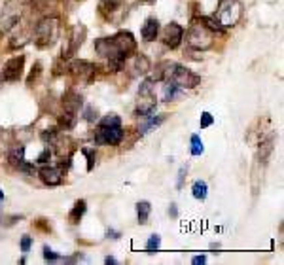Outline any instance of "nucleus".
<instances>
[{
  "instance_id": "nucleus-24",
  "label": "nucleus",
  "mask_w": 284,
  "mask_h": 265,
  "mask_svg": "<svg viewBox=\"0 0 284 265\" xmlns=\"http://www.w3.org/2000/svg\"><path fill=\"white\" fill-rule=\"evenodd\" d=\"M197 21H199V23H203V25H205L209 31H213L214 35H216V33H226L224 25H222L218 19L214 18V16H201V18L197 19Z\"/></svg>"
},
{
  "instance_id": "nucleus-18",
  "label": "nucleus",
  "mask_w": 284,
  "mask_h": 265,
  "mask_svg": "<svg viewBox=\"0 0 284 265\" xmlns=\"http://www.w3.org/2000/svg\"><path fill=\"white\" fill-rule=\"evenodd\" d=\"M275 150V135H269L267 139L260 141V150H258V163H264L266 165L269 156L273 154Z\"/></svg>"
},
{
  "instance_id": "nucleus-42",
  "label": "nucleus",
  "mask_w": 284,
  "mask_h": 265,
  "mask_svg": "<svg viewBox=\"0 0 284 265\" xmlns=\"http://www.w3.org/2000/svg\"><path fill=\"white\" fill-rule=\"evenodd\" d=\"M105 264H108V265H110V264H118V260H116V258H112V256H108L106 260H105Z\"/></svg>"
},
{
  "instance_id": "nucleus-21",
  "label": "nucleus",
  "mask_w": 284,
  "mask_h": 265,
  "mask_svg": "<svg viewBox=\"0 0 284 265\" xmlns=\"http://www.w3.org/2000/svg\"><path fill=\"white\" fill-rule=\"evenodd\" d=\"M78 124V114H74V112H67V110H63L61 114H59V129H63V131H71L74 129Z\"/></svg>"
},
{
  "instance_id": "nucleus-43",
  "label": "nucleus",
  "mask_w": 284,
  "mask_h": 265,
  "mask_svg": "<svg viewBox=\"0 0 284 265\" xmlns=\"http://www.w3.org/2000/svg\"><path fill=\"white\" fill-rule=\"evenodd\" d=\"M139 2H141V4H154L156 0H139Z\"/></svg>"
},
{
  "instance_id": "nucleus-1",
  "label": "nucleus",
  "mask_w": 284,
  "mask_h": 265,
  "mask_svg": "<svg viewBox=\"0 0 284 265\" xmlns=\"http://www.w3.org/2000/svg\"><path fill=\"white\" fill-rule=\"evenodd\" d=\"M95 53L103 59L127 61L137 53V40L129 31H120L114 36L95 40Z\"/></svg>"
},
{
  "instance_id": "nucleus-27",
  "label": "nucleus",
  "mask_w": 284,
  "mask_h": 265,
  "mask_svg": "<svg viewBox=\"0 0 284 265\" xmlns=\"http://www.w3.org/2000/svg\"><path fill=\"white\" fill-rule=\"evenodd\" d=\"M40 76H42V63L36 61L35 65H33V69H31L29 78H27V86L29 88H35L36 84H38V80H40Z\"/></svg>"
},
{
  "instance_id": "nucleus-2",
  "label": "nucleus",
  "mask_w": 284,
  "mask_h": 265,
  "mask_svg": "<svg viewBox=\"0 0 284 265\" xmlns=\"http://www.w3.org/2000/svg\"><path fill=\"white\" fill-rule=\"evenodd\" d=\"M61 33V23L57 18H44L40 19L35 25V31H33V40L38 48H48L52 46L55 40L59 38Z\"/></svg>"
},
{
  "instance_id": "nucleus-11",
  "label": "nucleus",
  "mask_w": 284,
  "mask_h": 265,
  "mask_svg": "<svg viewBox=\"0 0 284 265\" xmlns=\"http://www.w3.org/2000/svg\"><path fill=\"white\" fill-rule=\"evenodd\" d=\"M86 36H88V29H86V25H82V23H78V25H74L71 31V38H69V44H67V50L63 48V59H71L74 57L78 50L82 48V44H84V40H86Z\"/></svg>"
},
{
  "instance_id": "nucleus-45",
  "label": "nucleus",
  "mask_w": 284,
  "mask_h": 265,
  "mask_svg": "<svg viewBox=\"0 0 284 265\" xmlns=\"http://www.w3.org/2000/svg\"><path fill=\"white\" fill-rule=\"evenodd\" d=\"M0 135H2V129H0Z\"/></svg>"
},
{
  "instance_id": "nucleus-34",
  "label": "nucleus",
  "mask_w": 284,
  "mask_h": 265,
  "mask_svg": "<svg viewBox=\"0 0 284 265\" xmlns=\"http://www.w3.org/2000/svg\"><path fill=\"white\" fill-rule=\"evenodd\" d=\"M31 247H33V237L23 235V237H21V241H19V248H21V252H23V254L31 252Z\"/></svg>"
},
{
  "instance_id": "nucleus-30",
  "label": "nucleus",
  "mask_w": 284,
  "mask_h": 265,
  "mask_svg": "<svg viewBox=\"0 0 284 265\" xmlns=\"http://www.w3.org/2000/svg\"><path fill=\"white\" fill-rule=\"evenodd\" d=\"M80 152L88 158V171L91 173L95 169V163H97V152H95V148H82Z\"/></svg>"
},
{
  "instance_id": "nucleus-9",
  "label": "nucleus",
  "mask_w": 284,
  "mask_h": 265,
  "mask_svg": "<svg viewBox=\"0 0 284 265\" xmlns=\"http://www.w3.org/2000/svg\"><path fill=\"white\" fill-rule=\"evenodd\" d=\"M23 71H25V55H16L12 57L10 61L4 63L2 67V72H0V78L4 82H19L21 76H23Z\"/></svg>"
},
{
  "instance_id": "nucleus-13",
  "label": "nucleus",
  "mask_w": 284,
  "mask_h": 265,
  "mask_svg": "<svg viewBox=\"0 0 284 265\" xmlns=\"http://www.w3.org/2000/svg\"><path fill=\"white\" fill-rule=\"evenodd\" d=\"M182 40H184V29H182V25H178L177 21H171L169 25L163 27V31H161V42L167 48L177 50L178 46L182 44Z\"/></svg>"
},
{
  "instance_id": "nucleus-10",
  "label": "nucleus",
  "mask_w": 284,
  "mask_h": 265,
  "mask_svg": "<svg viewBox=\"0 0 284 265\" xmlns=\"http://www.w3.org/2000/svg\"><path fill=\"white\" fill-rule=\"evenodd\" d=\"M19 18H21V2H19V0H10V2H6L4 10H2V18H0V29H2L4 33L12 31V29L19 23Z\"/></svg>"
},
{
  "instance_id": "nucleus-3",
  "label": "nucleus",
  "mask_w": 284,
  "mask_h": 265,
  "mask_svg": "<svg viewBox=\"0 0 284 265\" xmlns=\"http://www.w3.org/2000/svg\"><path fill=\"white\" fill-rule=\"evenodd\" d=\"M186 44L190 50H195V52H207L211 50L214 44V33L209 31L203 23L194 21L186 33Z\"/></svg>"
},
{
  "instance_id": "nucleus-37",
  "label": "nucleus",
  "mask_w": 284,
  "mask_h": 265,
  "mask_svg": "<svg viewBox=\"0 0 284 265\" xmlns=\"http://www.w3.org/2000/svg\"><path fill=\"white\" fill-rule=\"evenodd\" d=\"M160 245H161L160 235H152V237L148 239V243H146V250H156V248H160Z\"/></svg>"
},
{
  "instance_id": "nucleus-44",
  "label": "nucleus",
  "mask_w": 284,
  "mask_h": 265,
  "mask_svg": "<svg viewBox=\"0 0 284 265\" xmlns=\"http://www.w3.org/2000/svg\"><path fill=\"white\" fill-rule=\"evenodd\" d=\"M2 201H4V192L0 190V203H2Z\"/></svg>"
},
{
  "instance_id": "nucleus-17",
  "label": "nucleus",
  "mask_w": 284,
  "mask_h": 265,
  "mask_svg": "<svg viewBox=\"0 0 284 265\" xmlns=\"http://www.w3.org/2000/svg\"><path fill=\"white\" fill-rule=\"evenodd\" d=\"M160 21L156 18H148L144 21V25H142L141 29V36L144 42H154V40H158V36H160Z\"/></svg>"
},
{
  "instance_id": "nucleus-38",
  "label": "nucleus",
  "mask_w": 284,
  "mask_h": 265,
  "mask_svg": "<svg viewBox=\"0 0 284 265\" xmlns=\"http://www.w3.org/2000/svg\"><path fill=\"white\" fill-rule=\"evenodd\" d=\"M188 175V167H182L180 169V173H178V180H177V188L178 190H182L184 188V178Z\"/></svg>"
},
{
  "instance_id": "nucleus-32",
  "label": "nucleus",
  "mask_w": 284,
  "mask_h": 265,
  "mask_svg": "<svg viewBox=\"0 0 284 265\" xmlns=\"http://www.w3.org/2000/svg\"><path fill=\"white\" fill-rule=\"evenodd\" d=\"M97 122H99L97 125H122V118L118 114H106Z\"/></svg>"
},
{
  "instance_id": "nucleus-31",
  "label": "nucleus",
  "mask_w": 284,
  "mask_h": 265,
  "mask_svg": "<svg viewBox=\"0 0 284 265\" xmlns=\"http://www.w3.org/2000/svg\"><path fill=\"white\" fill-rule=\"evenodd\" d=\"M53 158V148L52 146H46L42 152H40V156L36 158V163L38 165H48V161Z\"/></svg>"
},
{
  "instance_id": "nucleus-22",
  "label": "nucleus",
  "mask_w": 284,
  "mask_h": 265,
  "mask_svg": "<svg viewBox=\"0 0 284 265\" xmlns=\"http://www.w3.org/2000/svg\"><path fill=\"white\" fill-rule=\"evenodd\" d=\"M144 120H146V122L139 127V135H146L148 131L160 127V125L167 120V114H161V116H148V118H144Z\"/></svg>"
},
{
  "instance_id": "nucleus-8",
  "label": "nucleus",
  "mask_w": 284,
  "mask_h": 265,
  "mask_svg": "<svg viewBox=\"0 0 284 265\" xmlns=\"http://www.w3.org/2000/svg\"><path fill=\"white\" fill-rule=\"evenodd\" d=\"M67 71L71 72L76 80H80V82H93L97 78L99 71H101V67L89 63V61H82V59L78 61L76 59V61H72L71 65L67 67Z\"/></svg>"
},
{
  "instance_id": "nucleus-12",
  "label": "nucleus",
  "mask_w": 284,
  "mask_h": 265,
  "mask_svg": "<svg viewBox=\"0 0 284 265\" xmlns=\"http://www.w3.org/2000/svg\"><path fill=\"white\" fill-rule=\"evenodd\" d=\"M8 163L14 167V169H18L19 173H25V175H35L36 169L31 165V163H27V159H25V146L23 144H16L12 150H10V154H8Z\"/></svg>"
},
{
  "instance_id": "nucleus-7",
  "label": "nucleus",
  "mask_w": 284,
  "mask_h": 265,
  "mask_svg": "<svg viewBox=\"0 0 284 265\" xmlns=\"http://www.w3.org/2000/svg\"><path fill=\"white\" fill-rule=\"evenodd\" d=\"M97 10L105 21H122L127 12V0H101Z\"/></svg>"
},
{
  "instance_id": "nucleus-33",
  "label": "nucleus",
  "mask_w": 284,
  "mask_h": 265,
  "mask_svg": "<svg viewBox=\"0 0 284 265\" xmlns=\"http://www.w3.org/2000/svg\"><path fill=\"white\" fill-rule=\"evenodd\" d=\"M84 120H86L88 124H95V122L99 120V112H97L95 106H88V108L84 110Z\"/></svg>"
},
{
  "instance_id": "nucleus-40",
  "label": "nucleus",
  "mask_w": 284,
  "mask_h": 265,
  "mask_svg": "<svg viewBox=\"0 0 284 265\" xmlns=\"http://www.w3.org/2000/svg\"><path fill=\"white\" fill-rule=\"evenodd\" d=\"M169 216H171V218H177L178 216V209H177V205H175V203L169 207Z\"/></svg>"
},
{
  "instance_id": "nucleus-5",
  "label": "nucleus",
  "mask_w": 284,
  "mask_h": 265,
  "mask_svg": "<svg viewBox=\"0 0 284 265\" xmlns=\"http://www.w3.org/2000/svg\"><path fill=\"white\" fill-rule=\"evenodd\" d=\"M125 139V131L122 125H97L95 142L105 146H120Z\"/></svg>"
},
{
  "instance_id": "nucleus-39",
  "label": "nucleus",
  "mask_w": 284,
  "mask_h": 265,
  "mask_svg": "<svg viewBox=\"0 0 284 265\" xmlns=\"http://www.w3.org/2000/svg\"><path fill=\"white\" fill-rule=\"evenodd\" d=\"M106 237L108 239H120L122 237V233L116 230H106Z\"/></svg>"
},
{
  "instance_id": "nucleus-26",
  "label": "nucleus",
  "mask_w": 284,
  "mask_h": 265,
  "mask_svg": "<svg viewBox=\"0 0 284 265\" xmlns=\"http://www.w3.org/2000/svg\"><path fill=\"white\" fill-rule=\"evenodd\" d=\"M192 194L197 201H205L207 195H209V184L205 180H195L194 186H192Z\"/></svg>"
},
{
  "instance_id": "nucleus-14",
  "label": "nucleus",
  "mask_w": 284,
  "mask_h": 265,
  "mask_svg": "<svg viewBox=\"0 0 284 265\" xmlns=\"http://www.w3.org/2000/svg\"><path fill=\"white\" fill-rule=\"evenodd\" d=\"M65 169L61 167V165H42V169L38 171V178L46 184V186H50V188H55V186H61L63 184V177H65V173H63Z\"/></svg>"
},
{
  "instance_id": "nucleus-35",
  "label": "nucleus",
  "mask_w": 284,
  "mask_h": 265,
  "mask_svg": "<svg viewBox=\"0 0 284 265\" xmlns=\"http://www.w3.org/2000/svg\"><path fill=\"white\" fill-rule=\"evenodd\" d=\"M214 124V116L211 112H203L201 114V120H199V125H201V129H207V127H211Z\"/></svg>"
},
{
  "instance_id": "nucleus-6",
  "label": "nucleus",
  "mask_w": 284,
  "mask_h": 265,
  "mask_svg": "<svg viewBox=\"0 0 284 265\" xmlns=\"http://www.w3.org/2000/svg\"><path fill=\"white\" fill-rule=\"evenodd\" d=\"M167 80L175 82L182 89H195L201 84V76L197 72L190 71L188 67H182L178 63H175V67H173V71H171Z\"/></svg>"
},
{
  "instance_id": "nucleus-15",
  "label": "nucleus",
  "mask_w": 284,
  "mask_h": 265,
  "mask_svg": "<svg viewBox=\"0 0 284 265\" xmlns=\"http://www.w3.org/2000/svg\"><path fill=\"white\" fill-rule=\"evenodd\" d=\"M156 106H158L156 93H139V101H137L135 114L139 118H148V116H152L156 112Z\"/></svg>"
},
{
  "instance_id": "nucleus-36",
  "label": "nucleus",
  "mask_w": 284,
  "mask_h": 265,
  "mask_svg": "<svg viewBox=\"0 0 284 265\" xmlns=\"http://www.w3.org/2000/svg\"><path fill=\"white\" fill-rule=\"evenodd\" d=\"M44 260L46 262H57V260H61V256L50 247H44Z\"/></svg>"
},
{
  "instance_id": "nucleus-16",
  "label": "nucleus",
  "mask_w": 284,
  "mask_h": 265,
  "mask_svg": "<svg viewBox=\"0 0 284 265\" xmlns=\"http://www.w3.org/2000/svg\"><path fill=\"white\" fill-rule=\"evenodd\" d=\"M82 105H84L82 95H80L78 91H74V89H69V91L63 93V97H61V106H63V110H67V112L78 114L80 108H82Z\"/></svg>"
},
{
  "instance_id": "nucleus-23",
  "label": "nucleus",
  "mask_w": 284,
  "mask_h": 265,
  "mask_svg": "<svg viewBox=\"0 0 284 265\" xmlns=\"http://www.w3.org/2000/svg\"><path fill=\"white\" fill-rule=\"evenodd\" d=\"M133 57H135V61H133V71H137V74H148L150 69H152L150 59H148L144 53H135Z\"/></svg>"
},
{
  "instance_id": "nucleus-20",
  "label": "nucleus",
  "mask_w": 284,
  "mask_h": 265,
  "mask_svg": "<svg viewBox=\"0 0 284 265\" xmlns=\"http://www.w3.org/2000/svg\"><path fill=\"white\" fill-rule=\"evenodd\" d=\"M86 212H88V203H86V199H78V201L74 203V207L71 209V212H69V222H71L72 226H78V224L82 222V218H84Z\"/></svg>"
},
{
  "instance_id": "nucleus-19",
  "label": "nucleus",
  "mask_w": 284,
  "mask_h": 265,
  "mask_svg": "<svg viewBox=\"0 0 284 265\" xmlns=\"http://www.w3.org/2000/svg\"><path fill=\"white\" fill-rule=\"evenodd\" d=\"M182 95H184V89L171 80H165V86H163V101L165 103H173V101L180 99Z\"/></svg>"
},
{
  "instance_id": "nucleus-41",
  "label": "nucleus",
  "mask_w": 284,
  "mask_h": 265,
  "mask_svg": "<svg viewBox=\"0 0 284 265\" xmlns=\"http://www.w3.org/2000/svg\"><path fill=\"white\" fill-rule=\"evenodd\" d=\"M205 262H207V256H195L192 260V264H205Z\"/></svg>"
},
{
  "instance_id": "nucleus-4",
  "label": "nucleus",
  "mask_w": 284,
  "mask_h": 265,
  "mask_svg": "<svg viewBox=\"0 0 284 265\" xmlns=\"http://www.w3.org/2000/svg\"><path fill=\"white\" fill-rule=\"evenodd\" d=\"M214 18L224 25V29H231L243 18V4L239 0H220Z\"/></svg>"
},
{
  "instance_id": "nucleus-28",
  "label": "nucleus",
  "mask_w": 284,
  "mask_h": 265,
  "mask_svg": "<svg viewBox=\"0 0 284 265\" xmlns=\"http://www.w3.org/2000/svg\"><path fill=\"white\" fill-rule=\"evenodd\" d=\"M190 144H192V148H190V154L192 156H201L203 152H205V146H203V141H201V137L199 135H192L190 137Z\"/></svg>"
},
{
  "instance_id": "nucleus-29",
  "label": "nucleus",
  "mask_w": 284,
  "mask_h": 265,
  "mask_svg": "<svg viewBox=\"0 0 284 265\" xmlns=\"http://www.w3.org/2000/svg\"><path fill=\"white\" fill-rule=\"evenodd\" d=\"M59 133H61L59 127H48V129H44V131L40 133V139H42V142H46V144H52V142L57 139Z\"/></svg>"
},
{
  "instance_id": "nucleus-25",
  "label": "nucleus",
  "mask_w": 284,
  "mask_h": 265,
  "mask_svg": "<svg viewBox=\"0 0 284 265\" xmlns=\"http://www.w3.org/2000/svg\"><path fill=\"white\" fill-rule=\"evenodd\" d=\"M150 212H152V205L148 201H139L137 203V218H139V224H142V226L148 224Z\"/></svg>"
}]
</instances>
